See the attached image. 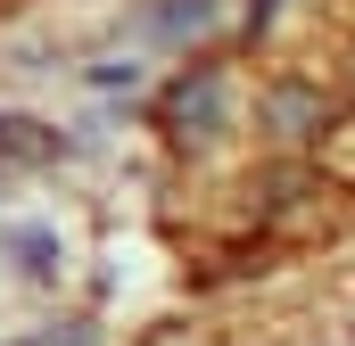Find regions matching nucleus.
<instances>
[{
  "label": "nucleus",
  "instance_id": "nucleus-5",
  "mask_svg": "<svg viewBox=\"0 0 355 346\" xmlns=\"http://www.w3.org/2000/svg\"><path fill=\"white\" fill-rule=\"evenodd\" d=\"M8 248L25 256L33 280H50V272H58V231H33V223H25V231H8Z\"/></svg>",
  "mask_w": 355,
  "mask_h": 346
},
{
  "label": "nucleus",
  "instance_id": "nucleus-1",
  "mask_svg": "<svg viewBox=\"0 0 355 346\" xmlns=\"http://www.w3.org/2000/svg\"><path fill=\"white\" fill-rule=\"evenodd\" d=\"M157 132L174 140L182 157H207L232 132V66H190L166 99H157Z\"/></svg>",
  "mask_w": 355,
  "mask_h": 346
},
{
  "label": "nucleus",
  "instance_id": "nucleus-6",
  "mask_svg": "<svg viewBox=\"0 0 355 346\" xmlns=\"http://www.w3.org/2000/svg\"><path fill=\"white\" fill-rule=\"evenodd\" d=\"M149 346H207V338H198V330H182V322H166V330H157Z\"/></svg>",
  "mask_w": 355,
  "mask_h": 346
},
{
  "label": "nucleus",
  "instance_id": "nucleus-3",
  "mask_svg": "<svg viewBox=\"0 0 355 346\" xmlns=\"http://www.w3.org/2000/svg\"><path fill=\"white\" fill-rule=\"evenodd\" d=\"M0 157L42 165V157H58V132H42V124H25V116H0Z\"/></svg>",
  "mask_w": 355,
  "mask_h": 346
},
{
  "label": "nucleus",
  "instance_id": "nucleus-4",
  "mask_svg": "<svg viewBox=\"0 0 355 346\" xmlns=\"http://www.w3.org/2000/svg\"><path fill=\"white\" fill-rule=\"evenodd\" d=\"M314 157H322V181H331V190H355V116L339 124V132L314 140Z\"/></svg>",
  "mask_w": 355,
  "mask_h": 346
},
{
  "label": "nucleus",
  "instance_id": "nucleus-2",
  "mask_svg": "<svg viewBox=\"0 0 355 346\" xmlns=\"http://www.w3.org/2000/svg\"><path fill=\"white\" fill-rule=\"evenodd\" d=\"M322 124H331L322 83H297V75H281V83L257 91V132H272L281 149H306V140H322Z\"/></svg>",
  "mask_w": 355,
  "mask_h": 346
}]
</instances>
